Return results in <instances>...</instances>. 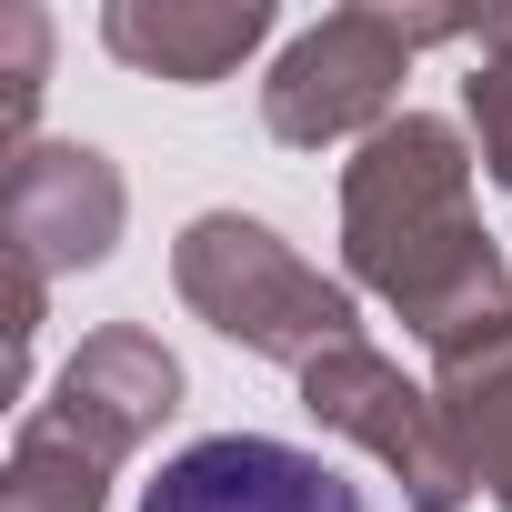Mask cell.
<instances>
[{"label": "cell", "mask_w": 512, "mask_h": 512, "mask_svg": "<svg viewBox=\"0 0 512 512\" xmlns=\"http://www.w3.org/2000/svg\"><path fill=\"white\" fill-rule=\"evenodd\" d=\"M141 512H372L362 482L272 432H211L141 482Z\"/></svg>", "instance_id": "obj_1"}]
</instances>
